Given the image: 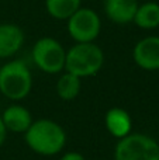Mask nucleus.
Listing matches in <instances>:
<instances>
[{
	"instance_id": "nucleus-1",
	"label": "nucleus",
	"mask_w": 159,
	"mask_h": 160,
	"mask_svg": "<svg viewBox=\"0 0 159 160\" xmlns=\"http://www.w3.org/2000/svg\"><path fill=\"white\" fill-rule=\"evenodd\" d=\"M25 145L35 155L51 158L56 156L65 149L68 141L66 131L54 119L39 118L33 121L24 132Z\"/></svg>"
},
{
	"instance_id": "nucleus-2",
	"label": "nucleus",
	"mask_w": 159,
	"mask_h": 160,
	"mask_svg": "<svg viewBox=\"0 0 159 160\" xmlns=\"http://www.w3.org/2000/svg\"><path fill=\"white\" fill-rule=\"evenodd\" d=\"M33 90V73L23 59H13L0 66V93L13 102L27 98Z\"/></svg>"
},
{
	"instance_id": "nucleus-3",
	"label": "nucleus",
	"mask_w": 159,
	"mask_h": 160,
	"mask_svg": "<svg viewBox=\"0 0 159 160\" xmlns=\"http://www.w3.org/2000/svg\"><path fill=\"white\" fill-rule=\"evenodd\" d=\"M104 65V52L95 42H76L66 51L65 72L80 79L96 76Z\"/></svg>"
},
{
	"instance_id": "nucleus-4",
	"label": "nucleus",
	"mask_w": 159,
	"mask_h": 160,
	"mask_svg": "<svg viewBox=\"0 0 159 160\" xmlns=\"http://www.w3.org/2000/svg\"><path fill=\"white\" fill-rule=\"evenodd\" d=\"M114 160H159V142L146 133H128L117 139Z\"/></svg>"
},
{
	"instance_id": "nucleus-5",
	"label": "nucleus",
	"mask_w": 159,
	"mask_h": 160,
	"mask_svg": "<svg viewBox=\"0 0 159 160\" xmlns=\"http://www.w3.org/2000/svg\"><path fill=\"white\" fill-rule=\"evenodd\" d=\"M31 56L35 66L47 75H58L65 70L66 49L52 37L39 38L34 44Z\"/></svg>"
},
{
	"instance_id": "nucleus-6",
	"label": "nucleus",
	"mask_w": 159,
	"mask_h": 160,
	"mask_svg": "<svg viewBox=\"0 0 159 160\" xmlns=\"http://www.w3.org/2000/svg\"><path fill=\"white\" fill-rule=\"evenodd\" d=\"M68 21V32L75 42H95L100 35L101 20L95 10L80 7Z\"/></svg>"
},
{
	"instance_id": "nucleus-7",
	"label": "nucleus",
	"mask_w": 159,
	"mask_h": 160,
	"mask_svg": "<svg viewBox=\"0 0 159 160\" xmlns=\"http://www.w3.org/2000/svg\"><path fill=\"white\" fill-rule=\"evenodd\" d=\"M132 61L146 72L159 70V35H148L132 48Z\"/></svg>"
},
{
	"instance_id": "nucleus-8",
	"label": "nucleus",
	"mask_w": 159,
	"mask_h": 160,
	"mask_svg": "<svg viewBox=\"0 0 159 160\" xmlns=\"http://www.w3.org/2000/svg\"><path fill=\"white\" fill-rule=\"evenodd\" d=\"M0 117H2V121L7 132L23 133V135L34 121L30 110L18 102H13L11 105L6 107L4 111L0 114Z\"/></svg>"
},
{
	"instance_id": "nucleus-9",
	"label": "nucleus",
	"mask_w": 159,
	"mask_h": 160,
	"mask_svg": "<svg viewBox=\"0 0 159 160\" xmlns=\"http://www.w3.org/2000/svg\"><path fill=\"white\" fill-rule=\"evenodd\" d=\"M24 31L16 24H0V59H8L16 55L24 44Z\"/></svg>"
},
{
	"instance_id": "nucleus-10",
	"label": "nucleus",
	"mask_w": 159,
	"mask_h": 160,
	"mask_svg": "<svg viewBox=\"0 0 159 160\" xmlns=\"http://www.w3.org/2000/svg\"><path fill=\"white\" fill-rule=\"evenodd\" d=\"M104 127L107 132L115 139H121L131 133L132 119L127 110L121 107H113L104 115Z\"/></svg>"
},
{
	"instance_id": "nucleus-11",
	"label": "nucleus",
	"mask_w": 159,
	"mask_h": 160,
	"mask_svg": "<svg viewBox=\"0 0 159 160\" xmlns=\"http://www.w3.org/2000/svg\"><path fill=\"white\" fill-rule=\"evenodd\" d=\"M138 6L137 0H104V13L114 24L126 25L132 22Z\"/></svg>"
},
{
	"instance_id": "nucleus-12",
	"label": "nucleus",
	"mask_w": 159,
	"mask_h": 160,
	"mask_svg": "<svg viewBox=\"0 0 159 160\" xmlns=\"http://www.w3.org/2000/svg\"><path fill=\"white\" fill-rule=\"evenodd\" d=\"M141 30H155L159 27V3L146 2L138 6L137 13L132 20Z\"/></svg>"
},
{
	"instance_id": "nucleus-13",
	"label": "nucleus",
	"mask_w": 159,
	"mask_h": 160,
	"mask_svg": "<svg viewBox=\"0 0 159 160\" xmlns=\"http://www.w3.org/2000/svg\"><path fill=\"white\" fill-rule=\"evenodd\" d=\"M56 94L64 101H72L80 94L82 90V79L72 75L69 72H65L59 76L56 82Z\"/></svg>"
},
{
	"instance_id": "nucleus-14",
	"label": "nucleus",
	"mask_w": 159,
	"mask_h": 160,
	"mask_svg": "<svg viewBox=\"0 0 159 160\" xmlns=\"http://www.w3.org/2000/svg\"><path fill=\"white\" fill-rule=\"evenodd\" d=\"M82 0H45L47 13L55 20H68L82 7Z\"/></svg>"
},
{
	"instance_id": "nucleus-15",
	"label": "nucleus",
	"mask_w": 159,
	"mask_h": 160,
	"mask_svg": "<svg viewBox=\"0 0 159 160\" xmlns=\"http://www.w3.org/2000/svg\"><path fill=\"white\" fill-rule=\"evenodd\" d=\"M59 160H86L85 156L80 152H76V150H68L64 155L61 156Z\"/></svg>"
},
{
	"instance_id": "nucleus-16",
	"label": "nucleus",
	"mask_w": 159,
	"mask_h": 160,
	"mask_svg": "<svg viewBox=\"0 0 159 160\" xmlns=\"http://www.w3.org/2000/svg\"><path fill=\"white\" fill-rule=\"evenodd\" d=\"M7 129H6V127H4V124H3V121H2V117H0V148L4 145V142H6V138H7Z\"/></svg>"
}]
</instances>
